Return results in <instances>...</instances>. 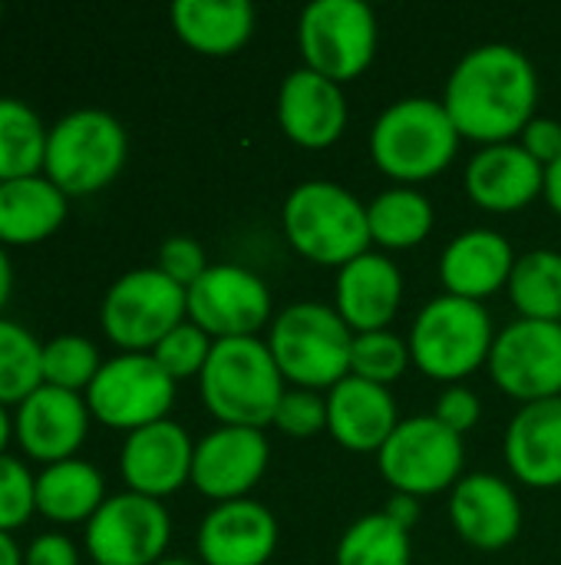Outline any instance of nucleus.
<instances>
[{"label":"nucleus","instance_id":"obj_42","mask_svg":"<svg viewBox=\"0 0 561 565\" xmlns=\"http://www.w3.org/2000/svg\"><path fill=\"white\" fill-rule=\"evenodd\" d=\"M23 565H79V550L63 533H43L23 550Z\"/></svg>","mask_w":561,"mask_h":565},{"label":"nucleus","instance_id":"obj_38","mask_svg":"<svg viewBox=\"0 0 561 565\" xmlns=\"http://www.w3.org/2000/svg\"><path fill=\"white\" fill-rule=\"evenodd\" d=\"M274 427L291 434V437H311L321 427H327V397L308 387L284 391L278 411H274Z\"/></svg>","mask_w":561,"mask_h":565},{"label":"nucleus","instance_id":"obj_39","mask_svg":"<svg viewBox=\"0 0 561 565\" xmlns=\"http://www.w3.org/2000/svg\"><path fill=\"white\" fill-rule=\"evenodd\" d=\"M155 268H162L182 288H192L208 271V258H205V248L192 235H172L162 242Z\"/></svg>","mask_w":561,"mask_h":565},{"label":"nucleus","instance_id":"obj_22","mask_svg":"<svg viewBox=\"0 0 561 565\" xmlns=\"http://www.w3.org/2000/svg\"><path fill=\"white\" fill-rule=\"evenodd\" d=\"M403 298V275L384 252H364L337 271V311L350 331H384Z\"/></svg>","mask_w":561,"mask_h":565},{"label":"nucleus","instance_id":"obj_31","mask_svg":"<svg viewBox=\"0 0 561 565\" xmlns=\"http://www.w3.org/2000/svg\"><path fill=\"white\" fill-rule=\"evenodd\" d=\"M513 305L522 318L561 321V255L552 248H532L516 258L509 275Z\"/></svg>","mask_w":561,"mask_h":565},{"label":"nucleus","instance_id":"obj_27","mask_svg":"<svg viewBox=\"0 0 561 565\" xmlns=\"http://www.w3.org/2000/svg\"><path fill=\"white\" fill-rule=\"evenodd\" d=\"M172 26L192 50L225 56L248 43L255 7L251 0H175Z\"/></svg>","mask_w":561,"mask_h":565},{"label":"nucleus","instance_id":"obj_35","mask_svg":"<svg viewBox=\"0 0 561 565\" xmlns=\"http://www.w3.org/2000/svg\"><path fill=\"white\" fill-rule=\"evenodd\" d=\"M410 361V341H403L393 331H364L354 334V351H350V374L374 381V384H390L407 371Z\"/></svg>","mask_w":561,"mask_h":565},{"label":"nucleus","instance_id":"obj_25","mask_svg":"<svg viewBox=\"0 0 561 565\" xmlns=\"http://www.w3.org/2000/svg\"><path fill=\"white\" fill-rule=\"evenodd\" d=\"M506 460L513 473L539 490L561 483V397L522 404L506 430Z\"/></svg>","mask_w":561,"mask_h":565},{"label":"nucleus","instance_id":"obj_4","mask_svg":"<svg viewBox=\"0 0 561 565\" xmlns=\"http://www.w3.org/2000/svg\"><path fill=\"white\" fill-rule=\"evenodd\" d=\"M460 146V129L450 119L443 99L403 96L377 116L370 129L374 162L403 182L430 179L450 166Z\"/></svg>","mask_w":561,"mask_h":565},{"label":"nucleus","instance_id":"obj_29","mask_svg":"<svg viewBox=\"0 0 561 565\" xmlns=\"http://www.w3.org/2000/svg\"><path fill=\"white\" fill-rule=\"evenodd\" d=\"M370 242L384 248H410L433 228V202L413 185H393L367 205Z\"/></svg>","mask_w":561,"mask_h":565},{"label":"nucleus","instance_id":"obj_10","mask_svg":"<svg viewBox=\"0 0 561 565\" xmlns=\"http://www.w3.org/2000/svg\"><path fill=\"white\" fill-rule=\"evenodd\" d=\"M89 414L112 430H139L165 420L175 404V381L145 351H122L103 361L99 374L86 387Z\"/></svg>","mask_w":561,"mask_h":565},{"label":"nucleus","instance_id":"obj_40","mask_svg":"<svg viewBox=\"0 0 561 565\" xmlns=\"http://www.w3.org/2000/svg\"><path fill=\"white\" fill-rule=\"evenodd\" d=\"M433 417L443 420L450 430L466 434L479 420V397L470 387H463V384H450L440 394V404H436V414Z\"/></svg>","mask_w":561,"mask_h":565},{"label":"nucleus","instance_id":"obj_19","mask_svg":"<svg viewBox=\"0 0 561 565\" xmlns=\"http://www.w3.org/2000/svg\"><path fill=\"white\" fill-rule=\"evenodd\" d=\"M278 119L294 142L308 149H324L341 139L347 126V96L331 76L311 66H298L281 79Z\"/></svg>","mask_w":561,"mask_h":565},{"label":"nucleus","instance_id":"obj_9","mask_svg":"<svg viewBox=\"0 0 561 565\" xmlns=\"http://www.w3.org/2000/svg\"><path fill=\"white\" fill-rule=\"evenodd\" d=\"M380 473L397 493L430 497L460 483L466 450L463 434L450 430L433 414L407 417L393 427L387 444L377 450Z\"/></svg>","mask_w":561,"mask_h":565},{"label":"nucleus","instance_id":"obj_45","mask_svg":"<svg viewBox=\"0 0 561 565\" xmlns=\"http://www.w3.org/2000/svg\"><path fill=\"white\" fill-rule=\"evenodd\" d=\"M0 565H23V550L10 533H0Z\"/></svg>","mask_w":561,"mask_h":565},{"label":"nucleus","instance_id":"obj_36","mask_svg":"<svg viewBox=\"0 0 561 565\" xmlns=\"http://www.w3.org/2000/svg\"><path fill=\"white\" fill-rule=\"evenodd\" d=\"M212 338L195 324V321H182L179 328H172L155 348H152V358L159 361V367L172 377V381H182V377H192V374H202L208 354H212Z\"/></svg>","mask_w":561,"mask_h":565},{"label":"nucleus","instance_id":"obj_33","mask_svg":"<svg viewBox=\"0 0 561 565\" xmlns=\"http://www.w3.org/2000/svg\"><path fill=\"white\" fill-rule=\"evenodd\" d=\"M43 384V344L17 321L0 318V404H23Z\"/></svg>","mask_w":561,"mask_h":565},{"label":"nucleus","instance_id":"obj_46","mask_svg":"<svg viewBox=\"0 0 561 565\" xmlns=\"http://www.w3.org/2000/svg\"><path fill=\"white\" fill-rule=\"evenodd\" d=\"M10 288H13V265H10V258H7V252L0 245V308L10 298Z\"/></svg>","mask_w":561,"mask_h":565},{"label":"nucleus","instance_id":"obj_11","mask_svg":"<svg viewBox=\"0 0 561 565\" xmlns=\"http://www.w3.org/2000/svg\"><path fill=\"white\" fill-rule=\"evenodd\" d=\"M304 66L334 83L364 73L377 53V17L364 0H311L298 20Z\"/></svg>","mask_w":561,"mask_h":565},{"label":"nucleus","instance_id":"obj_30","mask_svg":"<svg viewBox=\"0 0 561 565\" xmlns=\"http://www.w3.org/2000/svg\"><path fill=\"white\" fill-rule=\"evenodd\" d=\"M46 136L50 129L30 103L0 96V182L40 175L46 159Z\"/></svg>","mask_w":561,"mask_h":565},{"label":"nucleus","instance_id":"obj_44","mask_svg":"<svg viewBox=\"0 0 561 565\" xmlns=\"http://www.w3.org/2000/svg\"><path fill=\"white\" fill-rule=\"evenodd\" d=\"M546 199L561 215V156L552 166H546Z\"/></svg>","mask_w":561,"mask_h":565},{"label":"nucleus","instance_id":"obj_17","mask_svg":"<svg viewBox=\"0 0 561 565\" xmlns=\"http://www.w3.org/2000/svg\"><path fill=\"white\" fill-rule=\"evenodd\" d=\"M192 457H195V444L188 430L165 417L126 437L119 454V470L132 493L162 500L175 493L185 480H192Z\"/></svg>","mask_w":561,"mask_h":565},{"label":"nucleus","instance_id":"obj_28","mask_svg":"<svg viewBox=\"0 0 561 565\" xmlns=\"http://www.w3.org/2000/svg\"><path fill=\"white\" fill-rule=\"evenodd\" d=\"M106 503L103 473L79 457L50 463L36 477V513L53 523H89L93 513Z\"/></svg>","mask_w":561,"mask_h":565},{"label":"nucleus","instance_id":"obj_8","mask_svg":"<svg viewBox=\"0 0 561 565\" xmlns=\"http://www.w3.org/2000/svg\"><path fill=\"white\" fill-rule=\"evenodd\" d=\"M188 288L172 281L162 268H132L116 278L103 298V331L122 351H145L185 321Z\"/></svg>","mask_w":561,"mask_h":565},{"label":"nucleus","instance_id":"obj_2","mask_svg":"<svg viewBox=\"0 0 561 565\" xmlns=\"http://www.w3.org/2000/svg\"><path fill=\"white\" fill-rule=\"evenodd\" d=\"M205 407L231 427H268L284 397V374L258 338H222L198 374Z\"/></svg>","mask_w":561,"mask_h":565},{"label":"nucleus","instance_id":"obj_41","mask_svg":"<svg viewBox=\"0 0 561 565\" xmlns=\"http://www.w3.org/2000/svg\"><path fill=\"white\" fill-rule=\"evenodd\" d=\"M526 152L532 159H539L542 166H552L561 156V122L549 119V116H532V122L519 132Z\"/></svg>","mask_w":561,"mask_h":565},{"label":"nucleus","instance_id":"obj_20","mask_svg":"<svg viewBox=\"0 0 561 565\" xmlns=\"http://www.w3.org/2000/svg\"><path fill=\"white\" fill-rule=\"evenodd\" d=\"M450 516L460 536L476 550H503L522 530V503L496 473L460 477L450 497Z\"/></svg>","mask_w":561,"mask_h":565},{"label":"nucleus","instance_id":"obj_1","mask_svg":"<svg viewBox=\"0 0 561 565\" xmlns=\"http://www.w3.org/2000/svg\"><path fill=\"white\" fill-rule=\"evenodd\" d=\"M539 76L532 60L513 43H479L466 50L443 93V106L460 136L476 142H509L532 122Z\"/></svg>","mask_w":561,"mask_h":565},{"label":"nucleus","instance_id":"obj_6","mask_svg":"<svg viewBox=\"0 0 561 565\" xmlns=\"http://www.w3.org/2000/svg\"><path fill=\"white\" fill-rule=\"evenodd\" d=\"M281 218L288 242L321 265H347L370 245L367 205L327 179L294 185L284 199Z\"/></svg>","mask_w":561,"mask_h":565},{"label":"nucleus","instance_id":"obj_15","mask_svg":"<svg viewBox=\"0 0 561 565\" xmlns=\"http://www.w3.org/2000/svg\"><path fill=\"white\" fill-rule=\"evenodd\" d=\"M268 467V437L255 427L222 424L195 444L192 483L198 493L225 503L241 500Z\"/></svg>","mask_w":561,"mask_h":565},{"label":"nucleus","instance_id":"obj_34","mask_svg":"<svg viewBox=\"0 0 561 565\" xmlns=\"http://www.w3.org/2000/svg\"><path fill=\"white\" fill-rule=\"evenodd\" d=\"M99 367V351L83 334H56L43 344V384L79 391L93 384Z\"/></svg>","mask_w":561,"mask_h":565},{"label":"nucleus","instance_id":"obj_7","mask_svg":"<svg viewBox=\"0 0 561 565\" xmlns=\"http://www.w3.org/2000/svg\"><path fill=\"white\" fill-rule=\"evenodd\" d=\"M493 341V318L483 301L446 291L417 315L410 328V358L430 377L456 384L489 361Z\"/></svg>","mask_w":561,"mask_h":565},{"label":"nucleus","instance_id":"obj_24","mask_svg":"<svg viewBox=\"0 0 561 565\" xmlns=\"http://www.w3.org/2000/svg\"><path fill=\"white\" fill-rule=\"evenodd\" d=\"M516 252L496 228H466L456 235L440 258V278L450 295L483 301L486 295L509 285Z\"/></svg>","mask_w":561,"mask_h":565},{"label":"nucleus","instance_id":"obj_13","mask_svg":"<svg viewBox=\"0 0 561 565\" xmlns=\"http://www.w3.org/2000/svg\"><path fill=\"white\" fill-rule=\"evenodd\" d=\"M493 381L532 404L546 397H561V321L519 318L506 324L489 351Z\"/></svg>","mask_w":561,"mask_h":565},{"label":"nucleus","instance_id":"obj_5","mask_svg":"<svg viewBox=\"0 0 561 565\" xmlns=\"http://www.w3.org/2000/svg\"><path fill=\"white\" fill-rule=\"evenodd\" d=\"M268 348L288 381L317 391L334 387L350 374L354 331L337 308L321 301H298L271 321Z\"/></svg>","mask_w":561,"mask_h":565},{"label":"nucleus","instance_id":"obj_14","mask_svg":"<svg viewBox=\"0 0 561 565\" xmlns=\"http://www.w3.org/2000/svg\"><path fill=\"white\" fill-rule=\"evenodd\" d=\"M271 318V291L245 265H208L188 288V321L208 338H255Z\"/></svg>","mask_w":561,"mask_h":565},{"label":"nucleus","instance_id":"obj_16","mask_svg":"<svg viewBox=\"0 0 561 565\" xmlns=\"http://www.w3.org/2000/svg\"><path fill=\"white\" fill-rule=\"evenodd\" d=\"M17 440L40 463L69 460L89 430V404L79 391L40 384L23 404H17Z\"/></svg>","mask_w":561,"mask_h":565},{"label":"nucleus","instance_id":"obj_21","mask_svg":"<svg viewBox=\"0 0 561 565\" xmlns=\"http://www.w3.org/2000/svg\"><path fill=\"white\" fill-rule=\"evenodd\" d=\"M466 192L483 209L513 212L546 192V166L532 159L522 142H493L470 159Z\"/></svg>","mask_w":561,"mask_h":565},{"label":"nucleus","instance_id":"obj_48","mask_svg":"<svg viewBox=\"0 0 561 565\" xmlns=\"http://www.w3.org/2000/svg\"><path fill=\"white\" fill-rule=\"evenodd\" d=\"M155 565H195V563H188V559H162V563H155Z\"/></svg>","mask_w":561,"mask_h":565},{"label":"nucleus","instance_id":"obj_3","mask_svg":"<svg viewBox=\"0 0 561 565\" xmlns=\"http://www.w3.org/2000/svg\"><path fill=\"white\" fill-rule=\"evenodd\" d=\"M126 152V126L99 106H79L50 126L43 175L66 195H89L122 172Z\"/></svg>","mask_w":561,"mask_h":565},{"label":"nucleus","instance_id":"obj_26","mask_svg":"<svg viewBox=\"0 0 561 565\" xmlns=\"http://www.w3.org/2000/svg\"><path fill=\"white\" fill-rule=\"evenodd\" d=\"M66 192L46 175L0 182V242L33 245L53 235L66 218Z\"/></svg>","mask_w":561,"mask_h":565},{"label":"nucleus","instance_id":"obj_49","mask_svg":"<svg viewBox=\"0 0 561 565\" xmlns=\"http://www.w3.org/2000/svg\"><path fill=\"white\" fill-rule=\"evenodd\" d=\"M0 13H3V3H0Z\"/></svg>","mask_w":561,"mask_h":565},{"label":"nucleus","instance_id":"obj_23","mask_svg":"<svg viewBox=\"0 0 561 565\" xmlns=\"http://www.w3.org/2000/svg\"><path fill=\"white\" fill-rule=\"evenodd\" d=\"M397 424V401L384 384L347 374L327 394V430L347 450H380Z\"/></svg>","mask_w":561,"mask_h":565},{"label":"nucleus","instance_id":"obj_37","mask_svg":"<svg viewBox=\"0 0 561 565\" xmlns=\"http://www.w3.org/2000/svg\"><path fill=\"white\" fill-rule=\"evenodd\" d=\"M36 510V477L23 460L0 454V533H10Z\"/></svg>","mask_w":561,"mask_h":565},{"label":"nucleus","instance_id":"obj_18","mask_svg":"<svg viewBox=\"0 0 561 565\" xmlns=\"http://www.w3.org/2000/svg\"><path fill=\"white\" fill-rule=\"evenodd\" d=\"M195 543L205 565H265L278 546V520L258 500H225L205 513Z\"/></svg>","mask_w":561,"mask_h":565},{"label":"nucleus","instance_id":"obj_43","mask_svg":"<svg viewBox=\"0 0 561 565\" xmlns=\"http://www.w3.org/2000/svg\"><path fill=\"white\" fill-rule=\"evenodd\" d=\"M393 523H400L403 530H410L413 523H417V516H420V503H417V497H407V493H393V500L387 503V510H384Z\"/></svg>","mask_w":561,"mask_h":565},{"label":"nucleus","instance_id":"obj_32","mask_svg":"<svg viewBox=\"0 0 561 565\" xmlns=\"http://www.w3.org/2000/svg\"><path fill=\"white\" fill-rule=\"evenodd\" d=\"M337 565H410V530L387 513H367L344 530Z\"/></svg>","mask_w":561,"mask_h":565},{"label":"nucleus","instance_id":"obj_47","mask_svg":"<svg viewBox=\"0 0 561 565\" xmlns=\"http://www.w3.org/2000/svg\"><path fill=\"white\" fill-rule=\"evenodd\" d=\"M10 430H13V424H10V417H7V411H3V404H0V454H7Z\"/></svg>","mask_w":561,"mask_h":565},{"label":"nucleus","instance_id":"obj_12","mask_svg":"<svg viewBox=\"0 0 561 565\" xmlns=\"http://www.w3.org/2000/svg\"><path fill=\"white\" fill-rule=\"evenodd\" d=\"M172 540V516L162 500L116 493L86 523V553L96 565H155Z\"/></svg>","mask_w":561,"mask_h":565}]
</instances>
